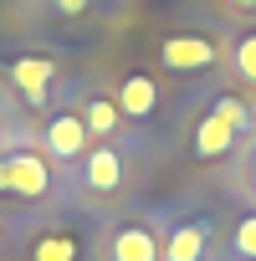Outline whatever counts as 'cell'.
<instances>
[{
	"label": "cell",
	"instance_id": "obj_1",
	"mask_svg": "<svg viewBox=\"0 0 256 261\" xmlns=\"http://www.w3.org/2000/svg\"><path fill=\"white\" fill-rule=\"evenodd\" d=\"M52 190V169L41 154H6L0 159V195H21V200H41Z\"/></svg>",
	"mask_w": 256,
	"mask_h": 261
},
{
	"label": "cell",
	"instance_id": "obj_2",
	"mask_svg": "<svg viewBox=\"0 0 256 261\" xmlns=\"http://www.w3.org/2000/svg\"><path fill=\"white\" fill-rule=\"evenodd\" d=\"M46 149H52L57 159H82V149H87V123H82V113H57V118L46 123Z\"/></svg>",
	"mask_w": 256,
	"mask_h": 261
},
{
	"label": "cell",
	"instance_id": "obj_3",
	"mask_svg": "<svg viewBox=\"0 0 256 261\" xmlns=\"http://www.w3.org/2000/svg\"><path fill=\"white\" fill-rule=\"evenodd\" d=\"M236 134H241V128H236L231 118H220V113L210 108V113L200 118V128H195V154H200V159H220V154H231Z\"/></svg>",
	"mask_w": 256,
	"mask_h": 261
},
{
	"label": "cell",
	"instance_id": "obj_4",
	"mask_svg": "<svg viewBox=\"0 0 256 261\" xmlns=\"http://www.w3.org/2000/svg\"><path fill=\"white\" fill-rule=\"evenodd\" d=\"M215 62V46L200 41V36H169L164 41V67L169 72H195V67H210Z\"/></svg>",
	"mask_w": 256,
	"mask_h": 261
},
{
	"label": "cell",
	"instance_id": "obj_5",
	"mask_svg": "<svg viewBox=\"0 0 256 261\" xmlns=\"http://www.w3.org/2000/svg\"><path fill=\"white\" fill-rule=\"evenodd\" d=\"M52 77H57L52 57H21V62L11 67V82L21 87V97H26V102H41V97H46V87H52Z\"/></svg>",
	"mask_w": 256,
	"mask_h": 261
},
{
	"label": "cell",
	"instance_id": "obj_6",
	"mask_svg": "<svg viewBox=\"0 0 256 261\" xmlns=\"http://www.w3.org/2000/svg\"><path fill=\"white\" fill-rule=\"evenodd\" d=\"M154 102H159L154 77H144V72L123 77V87H118V113H128V118H149V113H154Z\"/></svg>",
	"mask_w": 256,
	"mask_h": 261
},
{
	"label": "cell",
	"instance_id": "obj_7",
	"mask_svg": "<svg viewBox=\"0 0 256 261\" xmlns=\"http://www.w3.org/2000/svg\"><path fill=\"white\" fill-rule=\"evenodd\" d=\"M113 261H159V241L144 225H123L113 236Z\"/></svg>",
	"mask_w": 256,
	"mask_h": 261
},
{
	"label": "cell",
	"instance_id": "obj_8",
	"mask_svg": "<svg viewBox=\"0 0 256 261\" xmlns=\"http://www.w3.org/2000/svg\"><path fill=\"white\" fill-rule=\"evenodd\" d=\"M205 241H210V230H205L200 220H185L180 230H169L164 256H169V261H200V256H205Z\"/></svg>",
	"mask_w": 256,
	"mask_h": 261
},
{
	"label": "cell",
	"instance_id": "obj_9",
	"mask_svg": "<svg viewBox=\"0 0 256 261\" xmlns=\"http://www.w3.org/2000/svg\"><path fill=\"white\" fill-rule=\"evenodd\" d=\"M118 179H123V159H118V149H92V154H87V185L108 195Z\"/></svg>",
	"mask_w": 256,
	"mask_h": 261
},
{
	"label": "cell",
	"instance_id": "obj_10",
	"mask_svg": "<svg viewBox=\"0 0 256 261\" xmlns=\"http://www.w3.org/2000/svg\"><path fill=\"white\" fill-rule=\"evenodd\" d=\"M118 102H108V97H87V113H82V123H87V134H113V128H118Z\"/></svg>",
	"mask_w": 256,
	"mask_h": 261
},
{
	"label": "cell",
	"instance_id": "obj_11",
	"mask_svg": "<svg viewBox=\"0 0 256 261\" xmlns=\"http://www.w3.org/2000/svg\"><path fill=\"white\" fill-rule=\"evenodd\" d=\"M72 256H77V241L72 236H46L36 246V261H72Z\"/></svg>",
	"mask_w": 256,
	"mask_h": 261
},
{
	"label": "cell",
	"instance_id": "obj_12",
	"mask_svg": "<svg viewBox=\"0 0 256 261\" xmlns=\"http://www.w3.org/2000/svg\"><path fill=\"white\" fill-rule=\"evenodd\" d=\"M236 67H241V77H246V82H256V31L236 41Z\"/></svg>",
	"mask_w": 256,
	"mask_h": 261
},
{
	"label": "cell",
	"instance_id": "obj_13",
	"mask_svg": "<svg viewBox=\"0 0 256 261\" xmlns=\"http://www.w3.org/2000/svg\"><path fill=\"white\" fill-rule=\"evenodd\" d=\"M236 251H241L246 261H256V215H246V220L236 225Z\"/></svg>",
	"mask_w": 256,
	"mask_h": 261
},
{
	"label": "cell",
	"instance_id": "obj_14",
	"mask_svg": "<svg viewBox=\"0 0 256 261\" xmlns=\"http://www.w3.org/2000/svg\"><path fill=\"white\" fill-rule=\"evenodd\" d=\"M215 113H220V118H231L236 128L246 123V102H241V97H220V102H215Z\"/></svg>",
	"mask_w": 256,
	"mask_h": 261
},
{
	"label": "cell",
	"instance_id": "obj_15",
	"mask_svg": "<svg viewBox=\"0 0 256 261\" xmlns=\"http://www.w3.org/2000/svg\"><path fill=\"white\" fill-rule=\"evenodd\" d=\"M57 6H62V11H82V6H87V0H57Z\"/></svg>",
	"mask_w": 256,
	"mask_h": 261
},
{
	"label": "cell",
	"instance_id": "obj_16",
	"mask_svg": "<svg viewBox=\"0 0 256 261\" xmlns=\"http://www.w3.org/2000/svg\"><path fill=\"white\" fill-rule=\"evenodd\" d=\"M236 6H256V0H236Z\"/></svg>",
	"mask_w": 256,
	"mask_h": 261
},
{
	"label": "cell",
	"instance_id": "obj_17",
	"mask_svg": "<svg viewBox=\"0 0 256 261\" xmlns=\"http://www.w3.org/2000/svg\"><path fill=\"white\" fill-rule=\"evenodd\" d=\"M251 174H256V169H251Z\"/></svg>",
	"mask_w": 256,
	"mask_h": 261
}]
</instances>
